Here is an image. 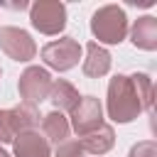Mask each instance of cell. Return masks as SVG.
Segmentation results:
<instances>
[{"mask_svg":"<svg viewBox=\"0 0 157 157\" xmlns=\"http://www.w3.org/2000/svg\"><path fill=\"white\" fill-rule=\"evenodd\" d=\"M69 130H71V128H69V120H66L64 113L52 110V113L42 115V135H44L47 142L59 145V142L69 140Z\"/></svg>","mask_w":157,"mask_h":157,"instance_id":"14","label":"cell"},{"mask_svg":"<svg viewBox=\"0 0 157 157\" xmlns=\"http://www.w3.org/2000/svg\"><path fill=\"white\" fill-rule=\"evenodd\" d=\"M78 142H81V150L88 152V155H105V152L113 147V142H115V132H113L110 125L103 123V125H98L93 132L83 135Z\"/></svg>","mask_w":157,"mask_h":157,"instance_id":"12","label":"cell"},{"mask_svg":"<svg viewBox=\"0 0 157 157\" xmlns=\"http://www.w3.org/2000/svg\"><path fill=\"white\" fill-rule=\"evenodd\" d=\"M98 125H103V105L96 96H81V101L76 103V108L71 110V123L69 128L76 130L78 137L93 132Z\"/></svg>","mask_w":157,"mask_h":157,"instance_id":"7","label":"cell"},{"mask_svg":"<svg viewBox=\"0 0 157 157\" xmlns=\"http://www.w3.org/2000/svg\"><path fill=\"white\" fill-rule=\"evenodd\" d=\"M12 145H15V157H52V147L37 128L20 132L12 140Z\"/></svg>","mask_w":157,"mask_h":157,"instance_id":"9","label":"cell"},{"mask_svg":"<svg viewBox=\"0 0 157 157\" xmlns=\"http://www.w3.org/2000/svg\"><path fill=\"white\" fill-rule=\"evenodd\" d=\"M0 157H10V152H7V150H2V147H0Z\"/></svg>","mask_w":157,"mask_h":157,"instance_id":"17","label":"cell"},{"mask_svg":"<svg viewBox=\"0 0 157 157\" xmlns=\"http://www.w3.org/2000/svg\"><path fill=\"white\" fill-rule=\"evenodd\" d=\"M81 59V44L74 37H61L42 47V61L56 71H69Z\"/></svg>","mask_w":157,"mask_h":157,"instance_id":"5","label":"cell"},{"mask_svg":"<svg viewBox=\"0 0 157 157\" xmlns=\"http://www.w3.org/2000/svg\"><path fill=\"white\" fill-rule=\"evenodd\" d=\"M110 71V54L98 42L86 44V59H83V74L88 78H101Z\"/></svg>","mask_w":157,"mask_h":157,"instance_id":"11","label":"cell"},{"mask_svg":"<svg viewBox=\"0 0 157 157\" xmlns=\"http://www.w3.org/2000/svg\"><path fill=\"white\" fill-rule=\"evenodd\" d=\"M52 157H83L81 142L78 140H64V142L56 145V150H54Z\"/></svg>","mask_w":157,"mask_h":157,"instance_id":"15","label":"cell"},{"mask_svg":"<svg viewBox=\"0 0 157 157\" xmlns=\"http://www.w3.org/2000/svg\"><path fill=\"white\" fill-rule=\"evenodd\" d=\"M49 101L54 103V108L61 113V110H74L76 108V103L81 101V96H78V91H76V86H71L69 81H64V78H56V81H52V88H49Z\"/></svg>","mask_w":157,"mask_h":157,"instance_id":"13","label":"cell"},{"mask_svg":"<svg viewBox=\"0 0 157 157\" xmlns=\"http://www.w3.org/2000/svg\"><path fill=\"white\" fill-rule=\"evenodd\" d=\"M49 88H52V76H49L47 69H42V66H27L20 74L17 91H20V98L27 105H37V103L47 101L49 98Z\"/></svg>","mask_w":157,"mask_h":157,"instance_id":"6","label":"cell"},{"mask_svg":"<svg viewBox=\"0 0 157 157\" xmlns=\"http://www.w3.org/2000/svg\"><path fill=\"white\" fill-rule=\"evenodd\" d=\"M39 125V110L34 105L20 103L15 108L0 110V142H12L20 132L34 130Z\"/></svg>","mask_w":157,"mask_h":157,"instance_id":"3","label":"cell"},{"mask_svg":"<svg viewBox=\"0 0 157 157\" xmlns=\"http://www.w3.org/2000/svg\"><path fill=\"white\" fill-rule=\"evenodd\" d=\"M0 49L15 61H29L37 54V44L29 37V32L20 27H10V25L0 27Z\"/></svg>","mask_w":157,"mask_h":157,"instance_id":"8","label":"cell"},{"mask_svg":"<svg viewBox=\"0 0 157 157\" xmlns=\"http://www.w3.org/2000/svg\"><path fill=\"white\" fill-rule=\"evenodd\" d=\"M152 105V78L147 74H115L108 83V118L113 123H130Z\"/></svg>","mask_w":157,"mask_h":157,"instance_id":"1","label":"cell"},{"mask_svg":"<svg viewBox=\"0 0 157 157\" xmlns=\"http://www.w3.org/2000/svg\"><path fill=\"white\" fill-rule=\"evenodd\" d=\"M91 32L103 44H120L128 34V17L125 10L118 5H103L91 17Z\"/></svg>","mask_w":157,"mask_h":157,"instance_id":"2","label":"cell"},{"mask_svg":"<svg viewBox=\"0 0 157 157\" xmlns=\"http://www.w3.org/2000/svg\"><path fill=\"white\" fill-rule=\"evenodd\" d=\"M0 76H2V69H0Z\"/></svg>","mask_w":157,"mask_h":157,"instance_id":"18","label":"cell"},{"mask_svg":"<svg viewBox=\"0 0 157 157\" xmlns=\"http://www.w3.org/2000/svg\"><path fill=\"white\" fill-rule=\"evenodd\" d=\"M130 39L137 49H145V52L157 49V20L152 15L137 17L135 25L130 27Z\"/></svg>","mask_w":157,"mask_h":157,"instance_id":"10","label":"cell"},{"mask_svg":"<svg viewBox=\"0 0 157 157\" xmlns=\"http://www.w3.org/2000/svg\"><path fill=\"white\" fill-rule=\"evenodd\" d=\"M29 20L42 34H59L66 25V5L59 0H39L29 7Z\"/></svg>","mask_w":157,"mask_h":157,"instance_id":"4","label":"cell"},{"mask_svg":"<svg viewBox=\"0 0 157 157\" xmlns=\"http://www.w3.org/2000/svg\"><path fill=\"white\" fill-rule=\"evenodd\" d=\"M128 157H157V145L152 140H142V142H137V145L130 147Z\"/></svg>","mask_w":157,"mask_h":157,"instance_id":"16","label":"cell"}]
</instances>
